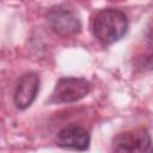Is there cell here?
<instances>
[{"instance_id":"obj_1","label":"cell","mask_w":153,"mask_h":153,"mask_svg":"<svg viewBox=\"0 0 153 153\" xmlns=\"http://www.w3.org/2000/svg\"><path fill=\"white\" fill-rule=\"evenodd\" d=\"M129 22L124 12L117 8L100 10L92 23L94 37L103 44H112L120 41L128 31Z\"/></svg>"},{"instance_id":"obj_2","label":"cell","mask_w":153,"mask_h":153,"mask_svg":"<svg viewBox=\"0 0 153 153\" xmlns=\"http://www.w3.org/2000/svg\"><path fill=\"white\" fill-rule=\"evenodd\" d=\"M91 91V82L81 76H62L57 80L49 103H74L86 97Z\"/></svg>"},{"instance_id":"obj_3","label":"cell","mask_w":153,"mask_h":153,"mask_svg":"<svg viewBox=\"0 0 153 153\" xmlns=\"http://www.w3.org/2000/svg\"><path fill=\"white\" fill-rule=\"evenodd\" d=\"M47 22L50 29L61 36L75 35L81 29V23L75 11L63 5L53 6L47 13Z\"/></svg>"},{"instance_id":"obj_4","label":"cell","mask_w":153,"mask_h":153,"mask_svg":"<svg viewBox=\"0 0 153 153\" xmlns=\"http://www.w3.org/2000/svg\"><path fill=\"white\" fill-rule=\"evenodd\" d=\"M151 146V135L143 128L117 134L112 140L114 153H146Z\"/></svg>"},{"instance_id":"obj_5","label":"cell","mask_w":153,"mask_h":153,"mask_svg":"<svg viewBox=\"0 0 153 153\" xmlns=\"http://www.w3.org/2000/svg\"><path fill=\"white\" fill-rule=\"evenodd\" d=\"M39 91V76L35 72L24 73L16 86L13 100L19 110L27 109L37 97Z\"/></svg>"},{"instance_id":"obj_6","label":"cell","mask_w":153,"mask_h":153,"mask_svg":"<svg viewBox=\"0 0 153 153\" xmlns=\"http://www.w3.org/2000/svg\"><path fill=\"white\" fill-rule=\"evenodd\" d=\"M90 133L76 124H69L59 130L56 135V145L61 148L84 152L90 147Z\"/></svg>"},{"instance_id":"obj_7","label":"cell","mask_w":153,"mask_h":153,"mask_svg":"<svg viewBox=\"0 0 153 153\" xmlns=\"http://www.w3.org/2000/svg\"><path fill=\"white\" fill-rule=\"evenodd\" d=\"M134 68L137 72H149L153 71V53L136 56L134 60Z\"/></svg>"},{"instance_id":"obj_8","label":"cell","mask_w":153,"mask_h":153,"mask_svg":"<svg viewBox=\"0 0 153 153\" xmlns=\"http://www.w3.org/2000/svg\"><path fill=\"white\" fill-rule=\"evenodd\" d=\"M149 153H153V148H152V149H151V152H149Z\"/></svg>"}]
</instances>
